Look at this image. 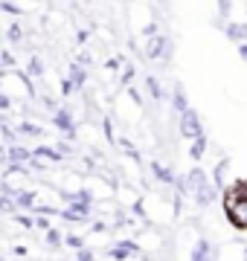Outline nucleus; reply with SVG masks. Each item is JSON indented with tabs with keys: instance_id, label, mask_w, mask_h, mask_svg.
<instances>
[{
	"instance_id": "f257e3e1",
	"label": "nucleus",
	"mask_w": 247,
	"mask_h": 261,
	"mask_svg": "<svg viewBox=\"0 0 247 261\" xmlns=\"http://www.w3.org/2000/svg\"><path fill=\"white\" fill-rule=\"evenodd\" d=\"M224 212H227L233 226L247 229V197H241L236 189H230L227 195H224Z\"/></svg>"
},
{
	"instance_id": "f03ea898",
	"label": "nucleus",
	"mask_w": 247,
	"mask_h": 261,
	"mask_svg": "<svg viewBox=\"0 0 247 261\" xmlns=\"http://www.w3.org/2000/svg\"><path fill=\"white\" fill-rule=\"evenodd\" d=\"M181 134L186 137V140H201L204 137V125H201V119H198V113L195 111H186L181 116Z\"/></svg>"
},
{
	"instance_id": "7ed1b4c3",
	"label": "nucleus",
	"mask_w": 247,
	"mask_h": 261,
	"mask_svg": "<svg viewBox=\"0 0 247 261\" xmlns=\"http://www.w3.org/2000/svg\"><path fill=\"white\" fill-rule=\"evenodd\" d=\"M212 255H215L212 247H209L207 241H201L198 247H195V252H192V261H212Z\"/></svg>"
},
{
	"instance_id": "20e7f679",
	"label": "nucleus",
	"mask_w": 247,
	"mask_h": 261,
	"mask_svg": "<svg viewBox=\"0 0 247 261\" xmlns=\"http://www.w3.org/2000/svg\"><path fill=\"white\" fill-rule=\"evenodd\" d=\"M163 47H166V38H152L149 47H145V53H149V58H157L163 53Z\"/></svg>"
},
{
	"instance_id": "39448f33",
	"label": "nucleus",
	"mask_w": 247,
	"mask_h": 261,
	"mask_svg": "<svg viewBox=\"0 0 247 261\" xmlns=\"http://www.w3.org/2000/svg\"><path fill=\"white\" fill-rule=\"evenodd\" d=\"M227 35L233 38V41H244L247 44V27L244 23H233V27H227Z\"/></svg>"
},
{
	"instance_id": "423d86ee",
	"label": "nucleus",
	"mask_w": 247,
	"mask_h": 261,
	"mask_svg": "<svg viewBox=\"0 0 247 261\" xmlns=\"http://www.w3.org/2000/svg\"><path fill=\"white\" fill-rule=\"evenodd\" d=\"M204 148H207V140L201 137V140H195V142H192V151H189V154H192L195 160H201V157H204Z\"/></svg>"
},
{
	"instance_id": "0eeeda50",
	"label": "nucleus",
	"mask_w": 247,
	"mask_h": 261,
	"mask_svg": "<svg viewBox=\"0 0 247 261\" xmlns=\"http://www.w3.org/2000/svg\"><path fill=\"white\" fill-rule=\"evenodd\" d=\"M114 258H128V255H134V244H119V250L111 252Z\"/></svg>"
},
{
	"instance_id": "6e6552de",
	"label": "nucleus",
	"mask_w": 247,
	"mask_h": 261,
	"mask_svg": "<svg viewBox=\"0 0 247 261\" xmlns=\"http://www.w3.org/2000/svg\"><path fill=\"white\" fill-rule=\"evenodd\" d=\"M227 160H224V163H218V166H215V183H224V174H227Z\"/></svg>"
},
{
	"instance_id": "1a4fd4ad",
	"label": "nucleus",
	"mask_w": 247,
	"mask_h": 261,
	"mask_svg": "<svg viewBox=\"0 0 247 261\" xmlns=\"http://www.w3.org/2000/svg\"><path fill=\"white\" fill-rule=\"evenodd\" d=\"M9 157L15 160V163H20V160L29 157V151H23V148H9Z\"/></svg>"
},
{
	"instance_id": "9d476101",
	"label": "nucleus",
	"mask_w": 247,
	"mask_h": 261,
	"mask_svg": "<svg viewBox=\"0 0 247 261\" xmlns=\"http://www.w3.org/2000/svg\"><path fill=\"white\" fill-rule=\"evenodd\" d=\"M56 122H58V125H61L64 130H73V122H70V116H67V113H58Z\"/></svg>"
},
{
	"instance_id": "9b49d317",
	"label": "nucleus",
	"mask_w": 247,
	"mask_h": 261,
	"mask_svg": "<svg viewBox=\"0 0 247 261\" xmlns=\"http://www.w3.org/2000/svg\"><path fill=\"white\" fill-rule=\"evenodd\" d=\"M35 154H41V157H47V160H58V157H61V154H58V151H53V148H38Z\"/></svg>"
},
{
	"instance_id": "f8f14e48",
	"label": "nucleus",
	"mask_w": 247,
	"mask_h": 261,
	"mask_svg": "<svg viewBox=\"0 0 247 261\" xmlns=\"http://www.w3.org/2000/svg\"><path fill=\"white\" fill-rule=\"evenodd\" d=\"M6 108H9V99H6V96H0V111H6Z\"/></svg>"
},
{
	"instance_id": "ddd939ff",
	"label": "nucleus",
	"mask_w": 247,
	"mask_h": 261,
	"mask_svg": "<svg viewBox=\"0 0 247 261\" xmlns=\"http://www.w3.org/2000/svg\"><path fill=\"white\" fill-rule=\"evenodd\" d=\"M238 53H241V58H247V44H241V47H238Z\"/></svg>"
},
{
	"instance_id": "4468645a",
	"label": "nucleus",
	"mask_w": 247,
	"mask_h": 261,
	"mask_svg": "<svg viewBox=\"0 0 247 261\" xmlns=\"http://www.w3.org/2000/svg\"><path fill=\"white\" fill-rule=\"evenodd\" d=\"M244 261H247V247H244Z\"/></svg>"
}]
</instances>
